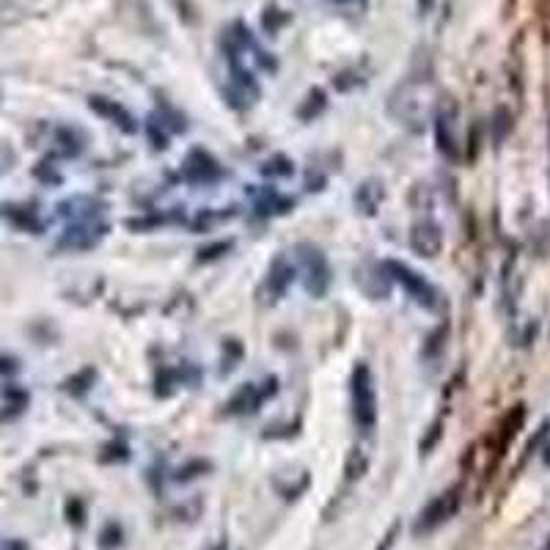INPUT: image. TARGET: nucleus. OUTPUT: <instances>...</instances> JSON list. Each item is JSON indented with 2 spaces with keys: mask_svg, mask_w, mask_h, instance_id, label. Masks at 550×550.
Returning a JSON list of instances; mask_svg holds the SVG:
<instances>
[{
  "mask_svg": "<svg viewBox=\"0 0 550 550\" xmlns=\"http://www.w3.org/2000/svg\"><path fill=\"white\" fill-rule=\"evenodd\" d=\"M292 275H295V270H292V264L286 262L284 256H281V259H275L273 270H270V281H267V286H270V295L273 297L284 295L286 286L292 284Z\"/></svg>",
  "mask_w": 550,
  "mask_h": 550,
  "instance_id": "7",
  "label": "nucleus"
},
{
  "mask_svg": "<svg viewBox=\"0 0 550 550\" xmlns=\"http://www.w3.org/2000/svg\"><path fill=\"white\" fill-rule=\"evenodd\" d=\"M306 259H308V273H311V278H308V289H311L314 295H322L330 284V270H328V264H325V256H322L319 251H311V248H308Z\"/></svg>",
  "mask_w": 550,
  "mask_h": 550,
  "instance_id": "6",
  "label": "nucleus"
},
{
  "mask_svg": "<svg viewBox=\"0 0 550 550\" xmlns=\"http://www.w3.org/2000/svg\"><path fill=\"white\" fill-rule=\"evenodd\" d=\"M352 416L363 432H372L377 421V391L366 363H358L352 372Z\"/></svg>",
  "mask_w": 550,
  "mask_h": 550,
  "instance_id": "1",
  "label": "nucleus"
},
{
  "mask_svg": "<svg viewBox=\"0 0 550 550\" xmlns=\"http://www.w3.org/2000/svg\"><path fill=\"white\" fill-rule=\"evenodd\" d=\"M457 506H460V490H449V493L432 498L427 504V509L418 517L416 534H421V531H432V528H438L440 523H446V520L457 512Z\"/></svg>",
  "mask_w": 550,
  "mask_h": 550,
  "instance_id": "3",
  "label": "nucleus"
},
{
  "mask_svg": "<svg viewBox=\"0 0 550 550\" xmlns=\"http://www.w3.org/2000/svg\"><path fill=\"white\" fill-rule=\"evenodd\" d=\"M457 105L446 99L438 108V119H435V132H438V149L449 160H457Z\"/></svg>",
  "mask_w": 550,
  "mask_h": 550,
  "instance_id": "4",
  "label": "nucleus"
},
{
  "mask_svg": "<svg viewBox=\"0 0 550 550\" xmlns=\"http://www.w3.org/2000/svg\"><path fill=\"white\" fill-rule=\"evenodd\" d=\"M440 242H443V237H440V229L435 223H418L410 234V245L421 256H438Z\"/></svg>",
  "mask_w": 550,
  "mask_h": 550,
  "instance_id": "5",
  "label": "nucleus"
},
{
  "mask_svg": "<svg viewBox=\"0 0 550 550\" xmlns=\"http://www.w3.org/2000/svg\"><path fill=\"white\" fill-rule=\"evenodd\" d=\"M385 270L394 275L399 284L405 286L407 295L413 297L416 303H421V306H427V308L438 306V292L424 281V275L413 273L407 264H399V262H385Z\"/></svg>",
  "mask_w": 550,
  "mask_h": 550,
  "instance_id": "2",
  "label": "nucleus"
}]
</instances>
